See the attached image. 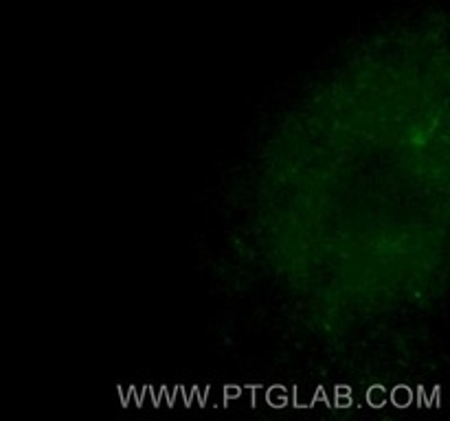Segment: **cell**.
<instances>
[{"label": "cell", "mask_w": 450, "mask_h": 421, "mask_svg": "<svg viewBox=\"0 0 450 421\" xmlns=\"http://www.w3.org/2000/svg\"><path fill=\"white\" fill-rule=\"evenodd\" d=\"M266 402L272 408H286V406H301L297 393L294 389H286V387H270L266 391Z\"/></svg>", "instance_id": "obj_1"}, {"label": "cell", "mask_w": 450, "mask_h": 421, "mask_svg": "<svg viewBox=\"0 0 450 421\" xmlns=\"http://www.w3.org/2000/svg\"><path fill=\"white\" fill-rule=\"evenodd\" d=\"M389 402L396 404V406H400V408H407V406H411V404H416V395H413V389H411V387H398V389L391 391Z\"/></svg>", "instance_id": "obj_2"}, {"label": "cell", "mask_w": 450, "mask_h": 421, "mask_svg": "<svg viewBox=\"0 0 450 421\" xmlns=\"http://www.w3.org/2000/svg\"><path fill=\"white\" fill-rule=\"evenodd\" d=\"M385 389L382 387H371L369 391H367V404L369 406H374V408H378V406H385L387 404V400H385Z\"/></svg>", "instance_id": "obj_3"}]
</instances>
